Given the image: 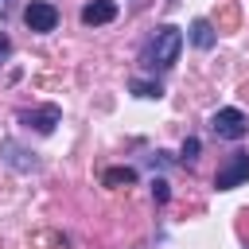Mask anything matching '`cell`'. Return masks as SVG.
<instances>
[{"label":"cell","mask_w":249,"mask_h":249,"mask_svg":"<svg viewBox=\"0 0 249 249\" xmlns=\"http://www.w3.org/2000/svg\"><path fill=\"white\" fill-rule=\"evenodd\" d=\"M101 179H105V183H109V187H121V183H124V187H128V183H132V179H136V171H132V167H109V171H105V175H101Z\"/></svg>","instance_id":"obj_9"},{"label":"cell","mask_w":249,"mask_h":249,"mask_svg":"<svg viewBox=\"0 0 249 249\" xmlns=\"http://www.w3.org/2000/svg\"><path fill=\"white\" fill-rule=\"evenodd\" d=\"M179 51H183V31L171 27V23H163V27L152 31L140 62H144V70H152V74H156V70H171L175 58H179Z\"/></svg>","instance_id":"obj_1"},{"label":"cell","mask_w":249,"mask_h":249,"mask_svg":"<svg viewBox=\"0 0 249 249\" xmlns=\"http://www.w3.org/2000/svg\"><path fill=\"white\" fill-rule=\"evenodd\" d=\"M191 43H195L198 51H210V47L218 43V35H214L210 19H195V23H191Z\"/></svg>","instance_id":"obj_7"},{"label":"cell","mask_w":249,"mask_h":249,"mask_svg":"<svg viewBox=\"0 0 249 249\" xmlns=\"http://www.w3.org/2000/svg\"><path fill=\"white\" fill-rule=\"evenodd\" d=\"M23 23H27L31 31L47 35V31L58 27V8H54L51 0H27V8H23Z\"/></svg>","instance_id":"obj_4"},{"label":"cell","mask_w":249,"mask_h":249,"mask_svg":"<svg viewBox=\"0 0 249 249\" xmlns=\"http://www.w3.org/2000/svg\"><path fill=\"white\" fill-rule=\"evenodd\" d=\"M8 12H12V0H0V19H4Z\"/></svg>","instance_id":"obj_14"},{"label":"cell","mask_w":249,"mask_h":249,"mask_svg":"<svg viewBox=\"0 0 249 249\" xmlns=\"http://www.w3.org/2000/svg\"><path fill=\"white\" fill-rule=\"evenodd\" d=\"M0 156H4L12 167H19V171H35V160H23L27 152H23L16 140H4V144H0Z\"/></svg>","instance_id":"obj_8"},{"label":"cell","mask_w":249,"mask_h":249,"mask_svg":"<svg viewBox=\"0 0 249 249\" xmlns=\"http://www.w3.org/2000/svg\"><path fill=\"white\" fill-rule=\"evenodd\" d=\"M245 179H249V152H233V156L218 167L214 187H218V191H233V187H241Z\"/></svg>","instance_id":"obj_3"},{"label":"cell","mask_w":249,"mask_h":249,"mask_svg":"<svg viewBox=\"0 0 249 249\" xmlns=\"http://www.w3.org/2000/svg\"><path fill=\"white\" fill-rule=\"evenodd\" d=\"M132 93H136V97H160L163 89H160V82H140V78H136V82H132Z\"/></svg>","instance_id":"obj_11"},{"label":"cell","mask_w":249,"mask_h":249,"mask_svg":"<svg viewBox=\"0 0 249 249\" xmlns=\"http://www.w3.org/2000/svg\"><path fill=\"white\" fill-rule=\"evenodd\" d=\"M198 148H202V144H198V136H187V140H183V148H179V163H195V160H198Z\"/></svg>","instance_id":"obj_10"},{"label":"cell","mask_w":249,"mask_h":249,"mask_svg":"<svg viewBox=\"0 0 249 249\" xmlns=\"http://www.w3.org/2000/svg\"><path fill=\"white\" fill-rule=\"evenodd\" d=\"M8 51H12V39H8V35H4V31H0V58H4V54H8Z\"/></svg>","instance_id":"obj_13"},{"label":"cell","mask_w":249,"mask_h":249,"mask_svg":"<svg viewBox=\"0 0 249 249\" xmlns=\"http://www.w3.org/2000/svg\"><path fill=\"white\" fill-rule=\"evenodd\" d=\"M210 132L218 136V140H241L245 132H249V117L241 113V109H218L214 117H210Z\"/></svg>","instance_id":"obj_2"},{"label":"cell","mask_w":249,"mask_h":249,"mask_svg":"<svg viewBox=\"0 0 249 249\" xmlns=\"http://www.w3.org/2000/svg\"><path fill=\"white\" fill-rule=\"evenodd\" d=\"M19 121L27 124V128H35V132H54V124H58V105H43V109H23L19 113Z\"/></svg>","instance_id":"obj_5"},{"label":"cell","mask_w":249,"mask_h":249,"mask_svg":"<svg viewBox=\"0 0 249 249\" xmlns=\"http://www.w3.org/2000/svg\"><path fill=\"white\" fill-rule=\"evenodd\" d=\"M152 195H156V202H167V183L156 179V183H152Z\"/></svg>","instance_id":"obj_12"},{"label":"cell","mask_w":249,"mask_h":249,"mask_svg":"<svg viewBox=\"0 0 249 249\" xmlns=\"http://www.w3.org/2000/svg\"><path fill=\"white\" fill-rule=\"evenodd\" d=\"M117 19V0H89L82 8V23L86 27H101V23H113Z\"/></svg>","instance_id":"obj_6"}]
</instances>
